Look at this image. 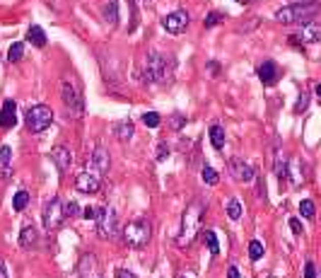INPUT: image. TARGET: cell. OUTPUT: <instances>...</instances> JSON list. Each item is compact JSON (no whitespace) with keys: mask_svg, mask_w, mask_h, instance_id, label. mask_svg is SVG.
Segmentation results:
<instances>
[{"mask_svg":"<svg viewBox=\"0 0 321 278\" xmlns=\"http://www.w3.org/2000/svg\"><path fill=\"white\" fill-rule=\"evenodd\" d=\"M316 94H319V97H321V85H316Z\"/></svg>","mask_w":321,"mask_h":278,"instance_id":"cell-42","label":"cell"},{"mask_svg":"<svg viewBox=\"0 0 321 278\" xmlns=\"http://www.w3.org/2000/svg\"><path fill=\"white\" fill-rule=\"evenodd\" d=\"M37 242H39V232H37V228L27 225L24 230L19 232V247H22V249H34V247H37Z\"/></svg>","mask_w":321,"mask_h":278,"instance_id":"cell-18","label":"cell"},{"mask_svg":"<svg viewBox=\"0 0 321 278\" xmlns=\"http://www.w3.org/2000/svg\"><path fill=\"white\" fill-rule=\"evenodd\" d=\"M201 220H203V204L201 201H191V206L186 208V213L181 218V232L176 237V244L179 247H189L196 240L198 228H201Z\"/></svg>","mask_w":321,"mask_h":278,"instance_id":"cell-2","label":"cell"},{"mask_svg":"<svg viewBox=\"0 0 321 278\" xmlns=\"http://www.w3.org/2000/svg\"><path fill=\"white\" fill-rule=\"evenodd\" d=\"M51 121H54V111L51 107H46V104H37V107H32L27 111V116H24V123H27V129L32 133H41L51 126Z\"/></svg>","mask_w":321,"mask_h":278,"instance_id":"cell-5","label":"cell"},{"mask_svg":"<svg viewBox=\"0 0 321 278\" xmlns=\"http://www.w3.org/2000/svg\"><path fill=\"white\" fill-rule=\"evenodd\" d=\"M10 160H12V150H10L8 145H5V148H0V172H3V176H5V179L10 176V169H8Z\"/></svg>","mask_w":321,"mask_h":278,"instance_id":"cell-23","label":"cell"},{"mask_svg":"<svg viewBox=\"0 0 321 278\" xmlns=\"http://www.w3.org/2000/svg\"><path fill=\"white\" fill-rule=\"evenodd\" d=\"M220 22H222L220 12H208V17H205V27H218Z\"/></svg>","mask_w":321,"mask_h":278,"instance_id":"cell-33","label":"cell"},{"mask_svg":"<svg viewBox=\"0 0 321 278\" xmlns=\"http://www.w3.org/2000/svg\"><path fill=\"white\" fill-rule=\"evenodd\" d=\"M119 232V218H116V211L111 206H104L99 208V215H97V235L101 240H114Z\"/></svg>","mask_w":321,"mask_h":278,"instance_id":"cell-6","label":"cell"},{"mask_svg":"<svg viewBox=\"0 0 321 278\" xmlns=\"http://www.w3.org/2000/svg\"><path fill=\"white\" fill-rule=\"evenodd\" d=\"M203 182H205V184H210V186H215L218 182H220V174H218L210 165H205V167H203Z\"/></svg>","mask_w":321,"mask_h":278,"instance_id":"cell-29","label":"cell"},{"mask_svg":"<svg viewBox=\"0 0 321 278\" xmlns=\"http://www.w3.org/2000/svg\"><path fill=\"white\" fill-rule=\"evenodd\" d=\"M114 133H116V138H119L121 143H126V140H130L136 136V129H133L130 121H119V123L114 126Z\"/></svg>","mask_w":321,"mask_h":278,"instance_id":"cell-19","label":"cell"},{"mask_svg":"<svg viewBox=\"0 0 321 278\" xmlns=\"http://www.w3.org/2000/svg\"><path fill=\"white\" fill-rule=\"evenodd\" d=\"M0 278H10L8 276V269H5V261H0Z\"/></svg>","mask_w":321,"mask_h":278,"instance_id":"cell-40","label":"cell"},{"mask_svg":"<svg viewBox=\"0 0 321 278\" xmlns=\"http://www.w3.org/2000/svg\"><path fill=\"white\" fill-rule=\"evenodd\" d=\"M227 169H229V174H232V179H237L239 184H251V182H254V176H256L254 167L249 165V162H244V160H239V158L229 160Z\"/></svg>","mask_w":321,"mask_h":278,"instance_id":"cell-9","label":"cell"},{"mask_svg":"<svg viewBox=\"0 0 321 278\" xmlns=\"http://www.w3.org/2000/svg\"><path fill=\"white\" fill-rule=\"evenodd\" d=\"M15 123H17V104L12 102V99H5L3 102V111H0V126L10 131Z\"/></svg>","mask_w":321,"mask_h":278,"instance_id":"cell-13","label":"cell"},{"mask_svg":"<svg viewBox=\"0 0 321 278\" xmlns=\"http://www.w3.org/2000/svg\"><path fill=\"white\" fill-rule=\"evenodd\" d=\"M258 78H261V83L263 85H275L278 83V65L273 61H266V63L258 65Z\"/></svg>","mask_w":321,"mask_h":278,"instance_id":"cell-17","label":"cell"},{"mask_svg":"<svg viewBox=\"0 0 321 278\" xmlns=\"http://www.w3.org/2000/svg\"><path fill=\"white\" fill-rule=\"evenodd\" d=\"M203 242H205V247L210 249V254H220V244H218V235H215V230L203 232Z\"/></svg>","mask_w":321,"mask_h":278,"instance_id":"cell-22","label":"cell"},{"mask_svg":"<svg viewBox=\"0 0 321 278\" xmlns=\"http://www.w3.org/2000/svg\"><path fill=\"white\" fill-rule=\"evenodd\" d=\"M143 123H145L147 129H157V126L162 123V119H159L157 111H145V114H143Z\"/></svg>","mask_w":321,"mask_h":278,"instance_id":"cell-30","label":"cell"},{"mask_svg":"<svg viewBox=\"0 0 321 278\" xmlns=\"http://www.w3.org/2000/svg\"><path fill=\"white\" fill-rule=\"evenodd\" d=\"M63 208H65V215H70V218H77V215H80V206H77V201H68Z\"/></svg>","mask_w":321,"mask_h":278,"instance_id":"cell-32","label":"cell"},{"mask_svg":"<svg viewBox=\"0 0 321 278\" xmlns=\"http://www.w3.org/2000/svg\"><path fill=\"white\" fill-rule=\"evenodd\" d=\"M304 278H319V271L314 266V261H307L304 264Z\"/></svg>","mask_w":321,"mask_h":278,"instance_id":"cell-34","label":"cell"},{"mask_svg":"<svg viewBox=\"0 0 321 278\" xmlns=\"http://www.w3.org/2000/svg\"><path fill=\"white\" fill-rule=\"evenodd\" d=\"M208 136H210V143H212V148L215 150H222L225 148V129L222 126H210V131H208Z\"/></svg>","mask_w":321,"mask_h":278,"instance_id":"cell-21","label":"cell"},{"mask_svg":"<svg viewBox=\"0 0 321 278\" xmlns=\"http://www.w3.org/2000/svg\"><path fill=\"white\" fill-rule=\"evenodd\" d=\"M145 80L150 85H162L169 80V61L159 54H147L145 56Z\"/></svg>","mask_w":321,"mask_h":278,"instance_id":"cell-4","label":"cell"},{"mask_svg":"<svg viewBox=\"0 0 321 278\" xmlns=\"http://www.w3.org/2000/svg\"><path fill=\"white\" fill-rule=\"evenodd\" d=\"M27 204H29V194H27V191H17L15 198H12V208H15V211H24Z\"/></svg>","mask_w":321,"mask_h":278,"instance_id":"cell-28","label":"cell"},{"mask_svg":"<svg viewBox=\"0 0 321 278\" xmlns=\"http://www.w3.org/2000/svg\"><path fill=\"white\" fill-rule=\"evenodd\" d=\"M162 27H165L169 34H181L183 29L189 27V12H186V10H174V12H169V15L162 19Z\"/></svg>","mask_w":321,"mask_h":278,"instance_id":"cell-11","label":"cell"},{"mask_svg":"<svg viewBox=\"0 0 321 278\" xmlns=\"http://www.w3.org/2000/svg\"><path fill=\"white\" fill-rule=\"evenodd\" d=\"M227 278H242V276H239V269H237V266H229Z\"/></svg>","mask_w":321,"mask_h":278,"instance_id":"cell-39","label":"cell"},{"mask_svg":"<svg viewBox=\"0 0 321 278\" xmlns=\"http://www.w3.org/2000/svg\"><path fill=\"white\" fill-rule=\"evenodd\" d=\"M273 145H275L273 169H275V174H278V179H280V182H285V179L290 176V169H287V160H285V155H283V150H280V143H278V140H273Z\"/></svg>","mask_w":321,"mask_h":278,"instance_id":"cell-14","label":"cell"},{"mask_svg":"<svg viewBox=\"0 0 321 278\" xmlns=\"http://www.w3.org/2000/svg\"><path fill=\"white\" fill-rule=\"evenodd\" d=\"M27 41H29V44H34V46H39V48H44V46H46V34H44V29L37 27V24H32V27L27 29Z\"/></svg>","mask_w":321,"mask_h":278,"instance_id":"cell-20","label":"cell"},{"mask_svg":"<svg viewBox=\"0 0 321 278\" xmlns=\"http://www.w3.org/2000/svg\"><path fill=\"white\" fill-rule=\"evenodd\" d=\"M99 186H101V176L97 172H92V169H85L83 174H77V179H75V189L80 194H97Z\"/></svg>","mask_w":321,"mask_h":278,"instance_id":"cell-10","label":"cell"},{"mask_svg":"<svg viewBox=\"0 0 321 278\" xmlns=\"http://www.w3.org/2000/svg\"><path fill=\"white\" fill-rule=\"evenodd\" d=\"M63 218H65L63 201H61L58 196H54L44 208V225L48 228V230H54V228H58V225L63 222Z\"/></svg>","mask_w":321,"mask_h":278,"instance_id":"cell-8","label":"cell"},{"mask_svg":"<svg viewBox=\"0 0 321 278\" xmlns=\"http://www.w3.org/2000/svg\"><path fill=\"white\" fill-rule=\"evenodd\" d=\"M85 218L87 220H97V215H99V208H94V206H90V208H85Z\"/></svg>","mask_w":321,"mask_h":278,"instance_id":"cell-36","label":"cell"},{"mask_svg":"<svg viewBox=\"0 0 321 278\" xmlns=\"http://www.w3.org/2000/svg\"><path fill=\"white\" fill-rule=\"evenodd\" d=\"M297 37L302 39V44H316L321 41V22H307L302 29V34H297Z\"/></svg>","mask_w":321,"mask_h":278,"instance_id":"cell-16","label":"cell"},{"mask_svg":"<svg viewBox=\"0 0 321 278\" xmlns=\"http://www.w3.org/2000/svg\"><path fill=\"white\" fill-rule=\"evenodd\" d=\"M104 19H106L109 24H116V19H119V10H116V0H109V3L104 5Z\"/></svg>","mask_w":321,"mask_h":278,"instance_id":"cell-24","label":"cell"},{"mask_svg":"<svg viewBox=\"0 0 321 278\" xmlns=\"http://www.w3.org/2000/svg\"><path fill=\"white\" fill-rule=\"evenodd\" d=\"M225 211H227V215L232 220H239V218H242V204H239L237 198H229L227 206H225Z\"/></svg>","mask_w":321,"mask_h":278,"instance_id":"cell-26","label":"cell"},{"mask_svg":"<svg viewBox=\"0 0 321 278\" xmlns=\"http://www.w3.org/2000/svg\"><path fill=\"white\" fill-rule=\"evenodd\" d=\"M249 257H251V259L256 261V259H261V257H263V244H261V242L258 240H254L251 242V244H249Z\"/></svg>","mask_w":321,"mask_h":278,"instance_id":"cell-31","label":"cell"},{"mask_svg":"<svg viewBox=\"0 0 321 278\" xmlns=\"http://www.w3.org/2000/svg\"><path fill=\"white\" fill-rule=\"evenodd\" d=\"M119 278H136L130 271H119Z\"/></svg>","mask_w":321,"mask_h":278,"instance_id":"cell-41","label":"cell"},{"mask_svg":"<svg viewBox=\"0 0 321 278\" xmlns=\"http://www.w3.org/2000/svg\"><path fill=\"white\" fill-rule=\"evenodd\" d=\"M51 160H54V165L58 172H65L68 167H70V150L65 148V145H56L51 150Z\"/></svg>","mask_w":321,"mask_h":278,"instance_id":"cell-15","label":"cell"},{"mask_svg":"<svg viewBox=\"0 0 321 278\" xmlns=\"http://www.w3.org/2000/svg\"><path fill=\"white\" fill-rule=\"evenodd\" d=\"M321 12V5L319 3H292V5H285L275 12V19L280 24H307L312 22L316 15Z\"/></svg>","mask_w":321,"mask_h":278,"instance_id":"cell-1","label":"cell"},{"mask_svg":"<svg viewBox=\"0 0 321 278\" xmlns=\"http://www.w3.org/2000/svg\"><path fill=\"white\" fill-rule=\"evenodd\" d=\"M309 107V94H300V102H297V107H295V111L300 114V111H304Z\"/></svg>","mask_w":321,"mask_h":278,"instance_id":"cell-35","label":"cell"},{"mask_svg":"<svg viewBox=\"0 0 321 278\" xmlns=\"http://www.w3.org/2000/svg\"><path fill=\"white\" fill-rule=\"evenodd\" d=\"M22 56H24V44H22V41H15V44L8 48V58L12 63H17V61H22Z\"/></svg>","mask_w":321,"mask_h":278,"instance_id":"cell-25","label":"cell"},{"mask_svg":"<svg viewBox=\"0 0 321 278\" xmlns=\"http://www.w3.org/2000/svg\"><path fill=\"white\" fill-rule=\"evenodd\" d=\"M109 153H106V148H94L92 150L90 160H87V169H92V172H97L99 176H104L106 172H109Z\"/></svg>","mask_w":321,"mask_h":278,"instance_id":"cell-12","label":"cell"},{"mask_svg":"<svg viewBox=\"0 0 321 278\" xmlns=\"http://www.w3.org/2000/svg\"><path fill=\"white\" fill-rule=\"evenodd\" d=\"M290 228H292L295 235H302V222L297 220V218H290Z\"/></svg>","mask_w":321,"mask_h":278,"instance_id":"cell-37","label":"cell"},{"mask_svg":"<svg viewBox=\"0 0 321 278\" xmlns=\"http://www.w3.org/2000/svg\"><path fill=\"white\" fill-rule=\"evenodd\" d=\"M61 94H63V104H65V109H68V114L75 116V119H80L85 111V102H83V97H80V90L70 80H63L61 83Z\"/></svg>","mask_w":321,"mask_h":278,"instance_id":"cell-7","label":"cell"},{"mask_svg":"<svg viewBox=\"0 0 321 278\" xmlns=\"http://www.w3.org/2000/svg\"><path fill=\"white\" fill-rule=\"evenodd\" d=\"M300 215H302V218H307V220H312L314 215H316V206H314V201L304 198L302 204H300Z\"/></svg>","mask_w":321,"mask_h":278,"instance_id":"cell-27","label":"cell"},{"mask_svg":"<svg viewBox=\"0 0 321 278\" xmlns=\"http://www.w3.org/2000/svg\"><path fill=\"white\" fill-rule=\"evenodd\" d=\"M152 237V225L147 218H138V220L128 222L126 225V230H123V242L133 247V249H140V247H145L147 242Z\"/></svg>","mask_w":321,"mask_h":278,"instance_id":"cell-3","label":"cell"},{"mask_svg":"<svg viewBox=\"0 0 321 278\" xmlns=\"http://www.w3.org/2000/svg\"><path fill=\"white\" fill-rule=\"evenodd\" d=\"M157 160H159V162H162V160H167V145H165V143L157 148Z\"/></svg>","mask_w":321,"mask_h":278,"instance_id":"cell-38","label":"cell"}]
</instances>
